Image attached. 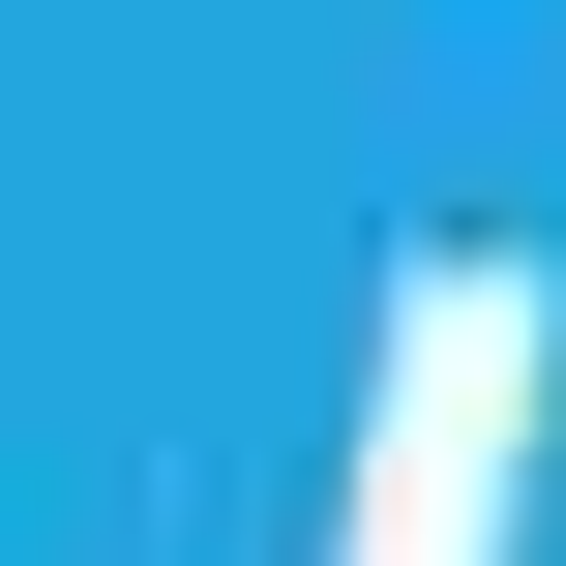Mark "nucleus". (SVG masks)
<instances>
[]
</instances>
